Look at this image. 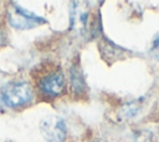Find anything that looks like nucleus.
Here are the masks:
<instances>
[{"label":"nucleus","mask_w":159,"mask_h":142,"mask_svg":"<svg viewBox=\"0 0 159 142\" xmlns=\"http://www.w3.org/2000/svg\"><path fill=\"white\" fill-rule=\"evenodd\" d=\"M35 83L40 92L47 97H58L65 92L66 80L58 66H43L34 76Z\"/></svg>","instance_id":"f257e3e1"},{"label":"nucleus","mask_w":159,"mask_h":142,"mask_svg":"<svg viewBox=\"0 0 159 142\" xmlns=\"http://www.w3.org/2000/svg\"><path fill=\"white\" fill-rule=\"evenodd\" d=\"M32 87L25 81H12L1 88V100L10 108H19L31 102Z\"/></svg>","instance_id":"f03ea898"},{"label":"nucleus","mask_w":159,"mask_h":142,"mask_svg":"<svg viewBox=\"0 0 159 142\" xmlns=\"http://www.w3.org/2000/svg\"><path fill=\"white\" fill-rule=\"evenodd\" d=\"M40 131L47 142H63L67 133L65 121L55 115L46 116L41 120Z\"/></svg>","instance_id":"7ed1b4c3"},{"label":"nucleus","mask_w":159,"mask_h":142,"mask_svg":"<svg viewBox=\"0 0 159 142\" xmlns=\"http://www.w3.org/2000/svg\"><path fill=\"white\" fill-rule=\"evenodd\" d=\"M9 21L16 29H31L37 25L45 24L46 20L39 15H35L17 4H14L9 11Z\"/></svg>","instance_id":"20e7f679"},{"label":"nucleus","mask_w":159,"mask_h":142,"mask_svg":"<svg viewBox=\"0 0 159 142\" xmlns=\"http://www.w3.org/2000/svg\"><path fill=\"white\" fill-rule=\"evenodd\" d=\"M87 10L83 6H80V2H75L71 10V27L77 31H82L87 24Z\"/></svg>","instance_id":"39448f33"},{"label":"nucleus","mask_w":159,"mask_h":142,"mask_svg":"<svg viewBox=\"0 0 159 142\" xmlns=\"http://www.w3.org/2000/svg\"><path fill=\"white\" fill-rule=\"evenodd\" d=\"M71 87H72L73 92H76V93L83 92L84 87H86L82 70L78 66H75V65L71 69Z\"/></svg>","instance_id":"423d86ee"},{"label":"nucleus","mask_w":159,"mask_h":142,"mask_svg":"<svg viewBox=\"0 0 159 142\" xmlns=\"http://www.w3.org/2000/svg\"><path fill=\"white\" fill-rule=\"evenodd\" d=\"M139 110H140V103H139V101H133V102H129V103H127V105L123 106L120 115H122L123 117H125V118L134 117V116L138 113Z\"/></svg>","instance_id":"0eeeda50"},{"label":"nucleus","mask_w":159,"mask_h":142,"mask_svg":"<svg viewBox=\"0 0 159 142\" xmlns=\"http://www.w3.org/2000/svg\"><path fill=\"white\" fill-rule=\"evenodd\" d=\"M134 142H153V133L148 130L138 131L134 136Z\"/></svg>","instance_id":"6e6552de"},{"label":"nucleus","mask_w":159,"mask_h":142,"mask_svg":"<svg viewBox=\"0 0 159 142\" xmlns=\"http://www.w3.org/2000/svg\"><path fill=\"white\" fill-rule=\"evenodd\" d=\"M157 54H158V57H159V42L157 44Z\"/></svg>","instance_id":"1a4fd4ad"}]
</instances>
